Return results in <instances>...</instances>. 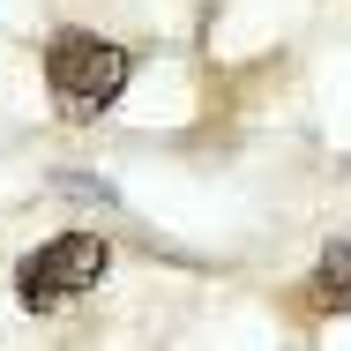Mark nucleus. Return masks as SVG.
<instances>
[{
    "label": "nucleus",
    "mask_w": 351,
    "mask_h": 351,
    "mask_svg": "<svg viewBox=\"0 0 351 351\" xmlns=\"http://www.w3.org/2000/svg\"><path fill=\"white\" fill-rule=\"evenodd\" d=\"M299 306L306 314H351V239H329L314 277L299 284Z\"/></svg>",
    "instance_id": "7ed1b4c3"
},
{
    "label": "nucleus",
    "mask_w": 351,
    "mask_h": 351,
    "mask_svg": "<svg viewBox=\"0 0 351 351\" xmlns=\"http://www.w3.org/2000/svg\"><path fill=\"white\" fill-rule=\"evenodd\" d=\"M105 269H112L105 232H60V239H45V247H30V254L15 262V299H23L30 314H60L82 291H97Z\"/></svg>",
    "instance_id": "f03ea898"
},
{
    "label": "nucleus",
    "mask_w": 351,
    "mask_h": 351,
    "mask_svg": "<svg viewBox=\"0 0 351 351\" xmlns=\"http://www.w3.org/2000/svg\"><path fill=\"white\" fill-rule=\"evenodd\" d=\"M45 90H53L60 120H97L128 90V53L112 38H97V30H60L45 45Z\"/></svg>",
    "instance_id": "f257e3e1"
}]
</instances>
